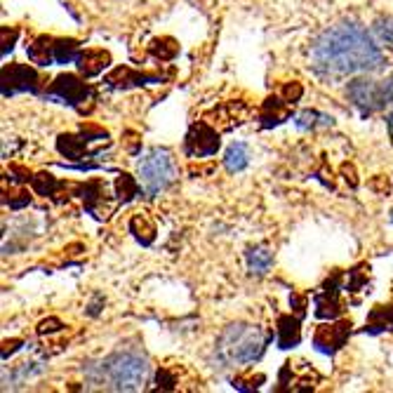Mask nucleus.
I'll return each mask as SVG.
<instances>
[{"label":"nucleus","instance_id":"obj_1","mask_svg":"<svg viewBox=\"0 0 393 393\" xmlns=\"http://www.w3.org/2000/svg\"><path fill=\"white\" fill-rule=\"evenodd\" d=\"M309 59L313 74L323 81H341L356 74L384 69L387 54L365 26L341 21L313 40Z\"/></svg>","mask_w":393,"mask_h":393},{"label":"nucleus","instance_id":"obj_2","mask_svg":"<svg viewBox=\"0 0 393 393\" xmlns=\"http://www.w3.org/2000/svg\"><path fill=\"white\" fill-rule=\"evenodd\" d=\"M151 377L148 358L137 348H123L99 363L85 365V389L141 391Z\"/></svg>","mask_w":393,"mask_h":393},{"label":"nucleus","instance_id":"obj_3","mask_svg":"<svg viewBox=\"0 0 393 393\" xmlns=\"http://www.w3.org/2000/svg\"><path fill=\"white\" fill-rule=\"evenodd\" d=\"M269 337L257 325L247 323H233L219 334L214 356L224 368L233 365H247V363L259 360L266 351Z\"/></svg>","mask_w":393,"mask_h":393},{"label":"nucleus","instance_id":"obj_4","mask_svg":"<svg viewBox=\"0 0 393 393\" xmlns=\"http://www.w3.org/2000/svg\"><path fill=\"white\" fill-rule=\"evenodd\" d=\"M175 160L172 153L168 148H151L141 156L139 165H137V175H139V184L141 191L148 198H156L160 191H165L170 187V182L175 180Z\"/></svg>","mask_w":393,"mask_h":393},{"label":"nucleus","instance_id":"obj_5","mask_svg":"<svg viewBox=\"0 0 393 393\" xmlns=\"http://www.w3.org/2000/svg\"><path fill=\"white\" fill-rule=\"evenodd\" d=\"M346 97L360 116H370V113L384 109L393 102V74L387 81H373V78H353L346 88Z\"/></svg>","mask_w":393,"mask_h":393},{"label":"nucleus","instance_id":"obj_6","mask_svg":"<svg viewBox=\"0 0 393 393\" xmlns=\"http://www.w3.org/2000/svg\"><path fill=\"white\" fill-rule=\"evenodd\" d=\"M92 88L85 85L76 74H61L54 78L52 88L45 92V99H52V102H61L85 113V102H90Z\"/></svg>","mask_w":393,"mask_h":393},{"label":"nucleus","instance_id":"obj_7","mask_svg":"<svg viewBox=\"0 0 393 393\" xmlns=\"http://www.w3.org/2000/svg\"><path fill=\"white\" fill-rule=\"evenodd\" d=\"M341 290H344V271L334 274L323 283V288L316 292L313 304H316V316L323 320H332L344 313V302H341Z\"/></svg>","mask_w":393,"mask_h":393},{"label":"nucleus","instance_id":"obj_8","mask_svg":"<svg viewBox=\"0 0 393 393\" xmlns=\"http://www.w3.org/2000/svg\"><path fill=\"white\" fill-rule=\"evenodd\" d=\"M40 85L42 81L38 71L26 66V64H10V66L3 69V97L21 95V92L38 95Z\"/></svg>","mask_w":393,"mask_h":393},{"label":"nucleus","instance_id":"obj_9","mask_svg":"<svg viewBox=\"0 0 393 393\" xmlns=\"http://www.w3.org/2000/svg\"><path fill=\"white\" fill-rule=\"evenodd\" d=\"M351 320H337V323H325L318 325L313 332V346L316 351L325 356H334L337 351L346 346L348 334H351Z\"/></svg>","mask_w":393,"mask_h":393},{"label":"nucleus","instance_id":"obj_10","mask_svg":"<svg viewBox=\"0 0 393 393\" xmlns=\"http://www.w3.org/2000/svg\"><path fill=\"white\" fill-rule=\"evenodd\" d=\"M320 382V375L306 363H292L288 360L278 377L276 391H309Z\"/></svg>","mask_w":393,"mask_h":393},{"label":"nucleus","instance_id":"obj_11","mask_svg":"<svg viewBox=\"0 0 393 393\" xmlns=\"http://www.w3.org/2000/svg\"><path fill=\"white\" fill-rule=\"evenodd\" d=\"M219 148V134L212 130L210 125L198 120L191 125V130L184 139V151L189 158H205V156H214Z\"/></svg>","mask_w":393,"mask_h":393},{"label":"nucleus","instance_id":"obj_12","mask_svg":"<svg viewBox=\"0 0 393 393\" xmlns=\"http://www.w3.org/2000/svg\"><path fill=\"white\" fill-rule=\"evenodd\" d=\"M78 196L83 198L85 210L90 214H95L97 219H106L113 210V205L109 203V196H106V184L99 180H92L88 184H81L76 187Z\"/></svg>","mask_w":393,"mask_h":393},{"label":"nucleus","instance_id":"obj_13","mask_svg":"<svg viewBox=\"0 0 393 393\" xmlns=\"http://www.w3.org/2000/svg\"><path fill=\"white\" fill-rule=\"evenodd\" d=\"M163 76L158 74H139L130 66H116L109 76L104 78V83L109 88H139V85H148V83H160Z\"/></svg>","mask_w":393,"mask_h":393},{"label":"nucleus","instance_id":"obj_14","mask_svg":"<svg viewBox=\"0 0 393 393\" xmlns=\"http://www.w3.org/2000/svg\"><path fill=\"white\" fill-rule=\"evenodd\" d=\"M109 64H111V54L106 52V49H99V47L83 49V52L78 54V59H76V66H78V71H81L85 78L99 76L106 66H109Z\"/></svg>","mask_w":393,"mask_h":393},{"label":"nucleus","instance_id":"obj_15","mask_svg":"<svg viewBox=\"0 0 393 393\" xmlns=\"http://www.w3.org/2000/svg\"><path fill=\"white\" fill-rule=\"evenodd\" d=\"M88 144H90V139L85 137L83 132L81 134H59V137H57V151L69 160H85V158L97 156V153L88 151Z\"/></svg>","mask_w":393,"mask_h":393},{"label":"nucleus","instance_id":"obj_16","mask_svg":"<svg viewBox=\"0 0 393 393\" xmlns=\"http://www.w3.org/2000/svg\"><path fill=\"white\" fill-rule=\"evenodd\" d=\"M290 116H292V104L285 102L283 97H269L266 102L262 104V111H259L262 127L283 125Z\"/></svg>","mask_w":393,"mask_h":393},{"label":"nucleus","instance_id":"obj_17","mask_svg":"<svg viewBox=\"0 0 393 393\" xmlns=\"http://www.w3.org/2000/svg\"><path fill=\"white\" fill-rule=\"evenodd\" d=\"M302 339V316H278L276 341L278 348H292Z\"/></svg>","mask_w":393,"mask_h":393},{"label":"nucleus","instance_id":"obj_18","mask_svg":"<svg viewBox=\"0 0 393 393\" xmlns=\"http://www.w3.org/2000/svg\"><path fill=\"white\" fill-rule=\"evenodd\" d=\"M393 332V304H380L370 311L363 332L365 334H380V332Z\"/></svg>","mask_w":393,"mask_h":393},{"label":"nucleus","instance_id":"obj_19","mask_svg":"<svg viewBox=\"0 0 393 393\" xmlns=\"http://www.w3.org/2000/svg\"><path fill=\"white\" fill-rule=\"evenodd\" d=\"M26 52H28V59L33 64H38V66L57 64L54 61V38H49V35H38L33 42H28Z\"/></svg>","mask_w":393,"mask_h":393},{"label":"nucleus","instance_id":"obj_20","mask_svg":"<svg viewBox=\"0 0 393 393\" xmlns=\"http://www.w3.org/2000/svg\"><path fill=\"white\" fill-rule=\"evenodd\" d=\"M245 259H247V269L252 276H264L271 266H274V252H269L266 247H247Z\"/></svg>","mask_w":393,"mask_h":393},{"label":"nucleus","instance_id":"obj_21","mask_svg":"<svg viewBox=\"0 0 393 393\" xmlns=\"http://www.w3.org/2000/svg\"><path fill=\"white\" fill-rule=\"evenodd\" d=\"M250 165V148L247 144H242V141H238V144H231L226 148L224 153V168L228 170L231 175L235 172H242Z\"/></svg>","mask_w":393,"mask_h":393},{"label":"nucleus","instance_id":"obj_22","mask_svg":"<svg viewBox=\"0 0 393 393\" xmlns=\"http://www.w3.org/2000/svg\"><path fill=\"white\" fill-rule=\"evenodd\" d=\"M130 231L132 235L137 238L141 245H151V242L156 240V224L151 221V217L144 212L134 214V217L130 219Z\"/></svg>","mask_w":393,"mask_h":393},{"label":"nucleus","instance_id":"obj_23","mask_svg":"<svg viewBox=\"0 0 393 393\" xmlns=\"http://www.w3.org/2000/svg\"><path fill=\"white\" fill-rule=\"evenodd\" d=\"M31 187H33V191H35V194H38V196H45V198H54V200H59V198H57V191L64 189V187H66V184H64V182H57L49 172H38V175H33Z\"/></svg>","mask_w":393,"mask_h":393},{"label":"nucleus","instance_id":"obj_24","mask_svg":"<svg viewBox=\"0 0 393 393\" xmlns=\"http://www.w3.org/2000/svg\"><path fill=\"white\" fill-rule=\"evenodd\" d=\"M334 120L330 116H325V113H318V111H311L306 109L297 116L295 125L299 127L302 132H309V130H316V127H330Z\"/></svg>","mask_w":393,"mask_h":393},{"label":"nucleus","instance_id":"obj_25","mask_svg":"<svg viewBox=\"0 0 393 393\" xmlns=\"http://www.w3.org/2000/svg\"><path fill=\"white\" fill-rule=\"evenodd\" d=\"M81 52H83V49H81V45H78V40H74V38L54 40V61L57 64H71V61H76Z\"/></svg>","mask_w":393,"mask_h":393},{"label":"nucleus","instance_id":"obj_26","mask_svg":"<svg viewBox=\"0 0 393 393\" xmlns=\"http://www.w3.org/2000/svg\"><path fill=\"white\" fill-rule=\"evenodd\" d=\"M148 52H151L156 59H160V61H170V59H175L177 52H180V45H177V40L175 38H156L151 45H148Z\"/></svg>","mask_w":393,"mask_h":393},{"label":"nucleus","instance_id":"obj_27","mask_svg":"<svg viewBox=\"0 0 393 393\" xmlns=\"http://www.w3.org/2000/svg\"><path fill=\"white\" fill-rule=\"evenodd\" d=\"M139 194V184L134 177H130L127 172H120L116 180V196L120 203H130V200Z\"/></svg>","mask_w":393,"mask_h":393},{"label":"nucleus","instance_id":"obj_28","mask_svg":"<svg viewBox=\"0 0 393 393\" xmlns=\"http://www.w3.org/2000/svg\"><path fill=\"white\" fill-rule=\"evenodd\" d=\"M346 278H348V281L344 283V290L346 292H360L368 285L370 266H368V264H358V266H353L351 271H348Z\"/></svg>","mask_w":393,"mask_h":393},{"label":"nucleus","instance_id":"obj_29","mask_svg":"<svg viewBox=\"0 0 393 393\" xmlns=\"http://www.w3.org/2000/svg\"><path fill=\"white\" fill-rule=\"evenodd\" d=\"M264 382H266V377H264L262 373H259V375H254V373H242V375H238V377H233V380H231V387L238 389V391H257Z\"/></svg>","mask_w":393,"mask_h":393},{"label":"nucleus","instance_id":"obj_30","mask_svg":"<svg viewBox=\"0 0 393 393\" xmlns=\"http://www.w3.org/2000/svg\"><path fill=\"white\" fill-rule=\"evenodd\" d=\"M375 33L380 35L384 42L393 45V17H382L375 21Z\"/></svg>","mask_w":393,"mask_h":393},{"label":"nucleus","instance_id":"obj_31","mask_svg":"<svg viewBox=\"0 0 393 393\" xmlns=\"http://www.w3.org/2000/svg\"><path fill=\"white\" fill-rule=\"evenodd\" d=\"M302 95H304V88H302V85H299L297 81L285 83L283 90H281V97L285 99V102H290V104L299 102V99H302Z\"/></svg>","mask_w":393,"mask_h":393},{"label":"nucleus","instance_id":"obj_32","mask_svg":"<svg viewBox=\"0 0 393 393\" xmlns=\"http://www.w3.org/2000/svg\"><path fill=\"white\" fill-rule=\"evenodd\" d=\"M81 132L88 137L90 141H102V139H109V132L102 130V127L92 125V123H83L81 125Z\"/></svg>","mask_w":393,"mask_h":393},{"label":"nucleus","instance_id":"obj_33","mask_svg":"<svg viewBox=\"0 0 393 393\" xmlns=\"http://www.w3.org/2000/svg\"><path fill=\"white\" fill-rule=\"evenodd\" d=\"M156 384H158V389L172 391V389H175V384H177V380H175V375L170 373L168 368H160V370H158V375H156Z\"/></svg>","mask_w":393,"mask_h":393},{"label":"nucleus","instance_id":"obj_34","mask_svg":"<svg viewBox=\"0 0 393 393\" xmlns=\"http://www.w3.org/2000/svg\"><path fill=\"white\" fill-rule=\"evenodd\" d=\"M368 187L373 189L375 194H380V196H389L391 194V182H389V177H384V175H377L375 180H370Z\"/></svg>","mask_w":393,"mask_h":393},{"label":"nucleus","instance_id":"obj_35","mask_svg":"<svg viewBox=\"0 0 393 393\" xmlns=\"http://www.w3.org/2000/svg\"><path fill=\"white\" fill-rule=\"evenodd\" d=\"M61 320L59 318H47V320H40L38 323V334H52V332H59L61 330Z\"/></svg>","mask_w":393,"mask_h":393},{"label":"nucleus","instance_id":"obj_36","mask_svg":"<svg viewBox=\"0 0 393 393\" xmlns=\"http://www.w3.org/2000/svg\"><path fill=\"white\" fill-rule=\"evenodd\" d=\"M31 203V196L26 194V191H17L14 198H5V205H10L12 210H19V207H26Z\"/></svg>","mask_w":393,"mask_h":393},{"label":"nucleus","instance_id":"obj_37","mask_svg":"<svg viewBox=\"0 0 393 393\" xmlns=\"http://www.w3.org/2000/svg\"><path fill=\"white\" fill-rule=\"evenodd\" d=\"M17 35H19L17 28H7V26H3V54H7V52H10V49L14 47V40H17Z\"/></svg>","mask_w":393,"mask_h":393},{"label":"nucleus","instance_id":"obj_38","mask_svg":"<svg viewBox=\"0 0 393 393\" xmlns=\"http://www.w3.org/2000/svg\"><path fill=\"white\" fill-rule=\"evenodd\" d=\"M290 306L297 311V316H302V318H304L306 306H309V302H306V297H304V295H299V292H292V297H290Z\"/></svg>","mask_w":393,"mask_h":393},{"label":"nucleus","instance_id":"obj_39","mask_svg":"<svg viewBox=\"0 0 393 393\" xmlns=\"http://www.w3.org/2000/svg\"><path fill=\"white\" fill-rule=\"evenodd\" d=\"M10 177H12V182H17V184H26L28 180H33L31 172H28L26 168H19V165L10 168Z\"/></svg>","mask_w":393,"mask_h":393},{"label":"nucleus","instance_id":"obj_40","mask_svg":"<svg viewBox=\"0 0 393 393\" xmlns=\"http://www.w3.org/2000/svg\"><path fill=\"white\" fill-rule=\"evenodd\" d=\"M341 175H344V180L348 182V187H358V180H356V168L351 165V163H344L341 165Z\"/></svg>","mask_w":393,"mask_h":393},{"label":"nucleus","instance_id":"obj_41","mask_svg":"<svg viewBox=\"0 0 393 393\" xmlns=\"http://www.w3.org/2000/svg\"><path fill=\"white\" fill-rule=\"evenodd\" d=\"M21 344H24V341H21V339H12V341H5V344H3V360H7V358H10L12 353H17L19 348H21Z\"/></svg>","mask_w":393,"mask_h":393},{"label":"nucleus","instance_id":"obj_42","mask_svg":"<svg viewBox=\"0 0 393 393\" xmlns=\"http://www.w3.org/2000/svg\"><path fill=\"white\" fill-rule=\"evenodd\" d=\"M125 137H127V151L130 153H139V134L137 132H125Z\"/></svg>","mask_w":393,"mask_h":393},{"label":"nucleus","instance_id":"obj_43","mask_svg":"<svg viewBox=\"0 0 393 393\" xmlns=\"http://www.w3.org/2000/svg\"><path fill=\"white\" fill-rule=\"evenodd\" d=\"M99 304H104V299H102V297H97V302L90 306V311H88L90 316H97V313H99Z\"/></svg>","mask_w":393,"mask_h":393},{"label":"nucleus","instance_id":"obj_44","mask_svg":"<svg viewBox=\"0 0 393 393\" xmlns=\"http://www.w3.org/2000/svg\"><path fill=\"white\" fill-rule=\"evenodd\" d=\"M387 127H389V137H391V144H393V111L389 113V118H387Z\"/></svg>","mask_w":393,"mask_h":393},{"label":"nucleus","instance_id":"obj_45","mask_svg":"<svg viewBox=\"0 0 393 393\" xmlns=\"http://www.w3.org/2000/svg\"><path fill=\"white\" fill-rule=\"evenodd\" d=\"M391 221H393V210H391Z\"/></svg>","mask_w":393,"mask_h":393}]
</instances>
